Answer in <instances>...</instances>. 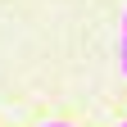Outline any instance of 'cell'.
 I'll list each match as a JSON object with an SVG mask.
<instances>
[{"label":"cell","mask_w":127,"mask_h":127,"mask_svg":"<svg viewBox=\"0 0 127 127\" xmlns=\"http://www.w3.org/2000/svg\"><path fill=\"white\" fill-rule=\"evenodd\" d=\"M123 73H127V14H123Z\"/></svg>","instance_id":"obj_1"},{"label":"cell","mask_w":127,"mask_h":127,"mask_svg":"<svg viewBox=\"0 0 127 127\" xmlns=\"http://www.w3.org/2000/svg\"><path fill=\"white\" fill-rule=\"evenodd\" d=\"M41 127H68V123H41Z\"/></svg>","instance_id":"obj_2"},{"label":"cell","mask_w":127,"mask_h":127,"mask_svg":"<svg viewBox=\"0 0 127 127\" xmlns=\"http://www.w3.org/2000/svg\"><path fill=\"white\" fill-rule=\"evenodd\" d=\"M118 127H127V123H118Z\"/></svg>","instance_id":"obj_3"}]
</instances>
